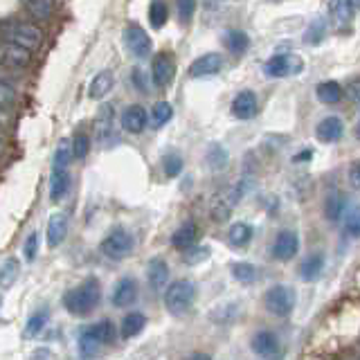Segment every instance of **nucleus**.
<instances>
[{"instance_id": "f257e3e1", "label": "nucleus", "mask_w": 360, "mask_h": 360, "mask_svg": "<svg viewBox=\"0 0 360 360\" xmlns=\"http://www.w3.org/2000/svg\"><path fill=\"white\" fill-rule=\"evenodd\" d=\"M101 300V286L97 279H86L84 284L75 286L63 295V304L68 313L72 315H88Z\"/></svg>"}, {"instance_id": "f03ea898", "label": "nucleus", "mask_w": 360, "mask_h": 360, "mask_svg": "<svg viewBox=\"0 0 360 360\" xmlns=\"http://www.w3.org/2000/svg\"><path fill=\"white\" fill-rule=\"evenodd\" d=\"M70 144L61 142L59 149L54 151L52 160V176H50V200L61 202L68 191H70V174H68V165H70Z\"/></svg>"}, {"instance_id": "7ed1b4c3", "label": "nucleus", "mask_w": 360, "mask_h": 360, "mask_svg": "<svg viewBox=\"0 0 360 360\" xmlns=\"http://www.w3.org/2000/svg\"><path fill=\"white\" fill-rule=\"evenodd\" d=\"M112 338H115V326H112L110 320H101L88 326L79 335V354L86 360H93L108 342H112Z\"/></svg>"}, {"instance_id": "20e7f679", "label": "nucleus", "mask_w": 360, "mask_h": 360, "mask_svg": "<svg viewBox=\"0 0 360 360\" xmlns=\"http://www.w3.org/2000/svg\"><path fill=\"white\" fill-rule=\"evenodd\" d=\"M0 39L18 45V48H25L30 52H37L43 43V34L34 22L18 20V22H7V25L0 27Z\"/></svg>"}, {"instance_id": "39448f33", "label": "nucleus", "mask_w": 360, "mask_h": 360, "mask_svg": "<svg viewBox=\"0 0 360 360\" xmlns=\"http://www.w3.org/2000/svg\"><path fill=\"white\" fill-rule=\"evenodd\" d=\"M196 300V284L191 279L174 281L172 286L165 290V307L169 313L183 315L191 309V304Z\"/></svg>"}, {"instance_id": "423d86ee", "label": "nucleus", "mask_w": 360, "mask_h": 360, "mask_svg": "<svg viewBox=\"0 0 360 360\" xmlns=\"http://www.w3.org/2000/svg\"><path fill=\"white\" fill-rule=\"evenodd\" d=\"M297 304V292L292 286L277 284L266 292V309L277 318H288Z\"/></svg>"}, {"instance_id": "0eeeda50", "label": "nucleus", "mask_w": 360, "mask_h": 360, "mask_svg": "<svg viewBox=\"0 0 360 360\" xmlns=\"http://www.w3.org/2000/svg\"><path fill=\"white\" fill-rule=\"evenodd\" d=\"M245 194L243 191V183H239V185H230V187H225V189H221L217 196L212 198V205H210V214H212V219L214 221H225L230 217V212H232V207L239 202V198Z\"/></svg>"}, {"instance_id": "6e6552de", "label": "nucleus", "mask_w": 360, "mask_h": 360, "mask_svg": "<svg viewBox=\"0 0 360 360\" xmlns=\"http://www.w3.org/2000/svg\"><path fill=\"white\" fill-rule=\"evenodd\" d=\"M133 236L131 232H127L124 228H115L112 232H108V236L101 241V252H104L108 259H124L133 252Z\"/></svg>"}, {"instance_id": "1a4fd4ad", "label": "nucleus", "mask_w": 360, "mask_h": 360, "mask_svg": "<svg viewBox=\"0 0 360 360\" xmlns=\"http://www.w3.org/2000/svg\"><path fill=\"white\" fill-rule=\"evenodd\" d=\"M122 39H124V45L129 48V52L133 56H138V59H144V56L151 54V48H153L151 37L146 34L142 25H138V22H129V25L124 27Z\"/></svg>"}, {"instance_id": "9d476101", "label": "nucleus", "mask_w": 360, "mask_h": 360, "mask_svg": "<svg viewBox=\"0 0 360 360\" xmlns=\"http://www.w3.org/2000/svg\"><path fill=\"white\" fill-rule=\"evenodd\" d=\"M300 70H302V59L295 54H275V56H270L264 65V72L275 79L297 75Z\"/></svg>"}, {"instance_id": "9b49d317", "label": "nucleus", "mask_w": 360, "mask_h": 360, "mask_svg": "<svg viewBox=\"0 0 360 360\" xmlns=\"http://www.w3.org/2000/svg\"><path fill=\"white\" fill-rule=\"evenodd\" d=\"M300 252V236L292 230H281L273 241V257L279 262H288Z\"/></svg>"}, {"instance_id": "f8f14e48", "label": "nucleus", "mask_w": 360, "mask_h": 360, "mask_svg": "<svg viewBox=\"0 0 360 360\" xmlns=\"http://www.w3.org/2000/svg\"><path fill=\"white\" fill-rule=\"evenodd\" d=\"M230 110H232V115H234L236 120H241V122L252 120V117L257 115V110H259L257 95L252 93V90H241V93L234 97Z\"/></svg>"}, {"instance_id": "ddd939ff", "label": "nucleus", "mask_w": 360, "mask_h": 360, "mask_svg": "<svg viewBox=\"0 0 360 360\" xmlns=\"http://www.w3.org/2000/svg\"><path fill=\"white\" fill-rule=\"evenodd\" d=\"M32 61V52L25 48H18L14 43L3 41L0 43V65L9 68H27Z\"/></svg>"}, {"instance_id": "4468645a", "label": "nucleus", "mask_w": 360, "mask_h": 360, "mask_svg": "<svg viewBox=\"0 0 360 360\" xmlns=\"http://www.w3.org/2000/svg\"><path fill=\"white\" fill-rule=\"evenodd\" d=\"M225 59L221 52H207L194 59V63L189 65V75L191 77H210V75H217L221 68H223Z\"/></svg>"}, {"instance_id": "2eb2a0df", "label": "nucleus", "mask_w": 360, "mask_h": 360, "mask_svg": "<svg viewBox=\"0 0 360 360\" xmlns=\"http://www.w3.org/2000/svg\"><path fill=\"white\" fill-rule=\"evenodd\" d=\"M342 133H345V124L340 117H335V115H329V117H324L318 122V127H315V135H318V140L324 142V144H333L342 138Z\"/></svg>"}, {"instance_id": "dca6fc26", "label": "nucleus", "mask_w": 360, "mask_h": 360, "mask_svg": "<svg viewBox=\"0 0 360 360\" xmlns=\"http://www.w3.org/2000/svg\"><path fill=\"white\" fill-rule=\"evenodd\" d=\"M112 304L115 307H131V304L138 300V281H135L133 277H122L115 288H112Z\"/></svg>"}, {"instance_id": "f3484780", "label": "nucleus", "mask_w": 360, "mask_h": 360, "mask_svg": "<svg viewBox=\"0 0 360 360\" xmlns=\"http://www.w3.org/2000/svg\"><path fill=\"white\" fill-rule=\"evenodd\" d=\"M146 124H149V115H146L144 106L131 104V106L124 108V112H122V127H124V131L142 133L146 129Z\"/></svg>"}, {"instance_id": "a211bd4d", "label": "nucleus", "mask_w": 360, "mask_h": 360, "mask_svg": "<svg viewBox=\"0 0 360 360\" xmlns=\"http://www.w3.org/2000/svg\"><path fill=\"white\" fill-rule=\"evenodd\" d=\"M176 72V63H174V56L172 54H158L153 59L151 65V75H153V84L155 86H167L169 82L174 79Z\"/></svg>"}, {"instance_id": "6ab92c4d", "label": "nucleus", "mask_w": 360, "mask_h": 360, "mask_svg": "<svg viewBox=\"0 0 360 360\" xmlns=\"http://www.w3.org/2000/svg\"><path fill=\"white\" fill-rule=\"evenodd\" d=\"M146 281L153 290H162L169 281V266L162 257H153L146 266Z\"/></svg>"}, {"instance_id": "aec40b11", "label": "nucleus", "mask_w": 360, "mask_h": 360, "mask_svg": "<svg viewBox=\"0 0 360 360\" xmlns=\"http://www.w3.org/2000/svg\"><path fill=\"white\" fill-rule=\"evenodd\" d=\"M112 120H115V110H112V106L110 104L101 106L95 117V138L99 144H106L108 138L112 135Z\"/></svg>"}, {"instance_id": "412c9836", "label": "nucleus", "mask_w": 360, "mask_h": 360, "mask_svg": "<svg viewBox=\"0 0 360 360\" xmlns=\"http://www.w3.org/2000/svg\"><path fill=\"white\" fill-rule=\"evenodd\" d=\"M65 236H68V217L61 212H56L48 221V245L50 248L61 245Z\"/></svg>"}, {"instance_id": "4be33fe9", "label": "nucleus", "mask_w": 360, "mask_h": 360, "mask_svg": "<svg viewBox=\"0 0 360 360\" xmlns=\"http://www.w3.org/2000/svg\"><path fill=\"white\" fill-rule=\"evenodd\" d=\"M250 347L257 356H275L279 349V340L273 331H259V333H255Z\"/></svg>"}, {"instance_id": "5701e85b", "label": "nucleus", "mask_w": 360, "mask_h": 360, "mask_svg": "<svg viewBox=\"0 0 360 360\" xmlns=\"http://www.w3.org/2000/svg\"><path fill=\"white\" fill-rule=\"evenodd\" d=\"M112 86H115V75H112L110 70H101L99 75H95V79L90 82L88 86V97L90 99H101L106 97Z\"/></svg>"}, {"instance_id": "b1692460", "label": "nucleus", "mask_w": 360, "mask_h": 360, "mask_svg": "<svg viewBox=\"0 0 360 360\" xmlns=\"http://www.w3.org/2000/svg\"><path fill=\"white\" fill-rule=\"evenodd\" d=\"M329 16L335 22V27H347L354 20L356 9L347 3V0H331L329 3Z\"/></svg>"}, {"instance_id": "393cba45", "label": "nucleus", "mask_w": 360, "mask_h": 360, "mask_svg": "<svg viewBox=\"0 0 360 360\" xmlns=\"http://www.w3.org/2000/svg\"><path fill=\"white\" fill-rule=\"evenodd\" d=\"M196 234H198L196 223L194 221H187V223H183L172 234V245L178 248V250H189V248L194 245V241H196Z\"/></svg>"}, {"instance_id": "a878e982", "label": "nucleus", "mask_w": 360, "mask_h": 360, "mask_svg": "<svg viewBox=\"0 0 360 360\" xmlns=\"http://www.w3.org/2000/svg\"><path fill=\"white\" fill-rule=\"evenodd\" d=\"M322 270H324V257L320 252H313V255H309L302 262V266H300V277L304 281H315V279L322 275Z\"/></svg>"}, {"instance_id": "bb28decb", "label": "nucleus", "mask_w": 360, "mask_h": 360, "mask_svg": "<svg viewBox=\"0 0 360 360\" xmlns=\"http://www.w3.org/2000/svg\"><path fill=\"white\" fill-rule=\"evenodd\" d=\"M315 95H318V99L322 101V104L326 106H335L338 101L342 99V88L338 82H320L318 88H315Z\"/></svg>"}, {"instance_id": "cd10ccee", "label": "nucleus", "mask_w": 360, "mask_h": 360, "mask_svg": "<svg viewBox=\"0 0 360 360\" xmlns=\"http://www.w3.org/2000/svg\"><path fill=\"white\" fill-rule=\"evenodd\" d=\"M324 214L329 221H340L345 214V196L338 189H331L324 198Z\"/></svg>"}, {"instance_id": "c85d7f7f", "label": "nucleus", "mask_w": 360, "mask_h": 360, "mask_svg": "<svg viewBox=\"0 0 360 360\" xmlns=\"http://www.w3.org/2000/svg\"><path fill=\"white\" fill-rule=\"evenodd\" d=\"M18 273H20V264L16 257H9L5 259L3 264H0V288H11L14 286V281L18 279Z\"/></svg>"}, {"instance_id": "c756f323", "label": "nucleus", "mask_w": 360, "mask_h": 360, "mask_svg": "<svg viewBox=\"0 0 360 360\" xmlns=\"http://www.w3.org/2000/svg\"><path fill=\"white\" fill-rule=\"evenodd\" d=\"M252 228L248 223H243V221H239V223H234V225H230V232H228V239H230V243L234 245V248H243V245H248L250 243V239H252Z\"/></svg>"}, {"instance_id": "7c9ffc66", "label": "nucleus", "mask_w": 360, "mask_h": 360, "mask_svg": "<svg viewBox=\"0 0 360 360\" xmlns=\"http://www.w3.org/2000/svg\"><path fill=\"white\" fill-rule=\"evenodd\" d=\"M144 326H146V318L142 313H129L127 318L122 320V338L124 340H127V338H135L144 331Z\"/></svg>"}, {"instance_id": "2f4dec72", "label": "nucleus", "mask_w": 360, "mask_h": 360, "mask_svg": "<svg viewBox=\"0 0 360 360\" xmlns=\"http://www.w3.org/2000/svg\"><path fill=\"white\" fill-rule=\"evenodd\" d=\"M223 41L230 48V52H234V54H243L248 50V43H250V41H248V34L241 32V30H228V32H225Z\"/></svg>"}, {"instance_id": "473e14b6", "label": "nucleus", "mask_w": 360, "mask_h": 360, "mask_svg": "<svg viewBox=\"0 0 360 360\" xmlns=\"http://www.w3.org/2000/svg\"><path fill=\"white\" fill-rule=\"evenodd\" d=\"M27 9L37 20H48L52 16L54 0H27Z\"/></svg>"}, {"instance_id": "72a5a7b5", "label": "nucleus", "mask_w": 360, "mask_h": 360, "mask_svg": "<svg viewBox=\"0 0 360 360\" xmlns=\"http://www.w3.org/2000/svg\"><path fill=\"white\" fill-rule=\"evenodd\" d=\"M174 117V108L172 104H167V101H158V104L153 106V112H151V124L155 129L165 127V124Z\"/></svg>"}, {"instance_id": "f704fd0d", "label": "nucleus", "mask_w": 360, "mask_h": 360, "mask_svg": "<svg viewBox=\"0 0 360 360\" xmlns=\"http://www.w3.org/2000/svg\"><path fill=\"white\" fill-rule=\"evenodd\" d=\"M232 277L236 281H241V284H250V281H255V277H257V268L248 262H236V264H232Z\"/></svg>"}, {"instance_id": "c9c22d12", "label": "nucleus", "mask_w": 360, "mask_h": 360, "mask_svg": "<svg viewBox=\"0 0 360 360\" xmlns=\"http://www.w3.org/2000/svg\"><path fill=\"white\" fill-rule=\"evenodd\" d=\"M167 18H169L167 5L162 3V0H153L151 7H149V22H151V27L160 30L167 22Z\"/></svg>"}, {"instance_id": "e433bc0d", "label": "nucleus", "mask_w": 360, "mask_h": 360, "mask_svg": "<svg viewBox=\"0 0 360 360\" xmlns=\"http://www.w3.org/2000/svg\"><path fill=\"white\" fill-rule=\"evenodd\" d=\"M48 320H50V313H48V311L34 313L32 318H30V322H27V326H25V335H27V338H37V335L45 329V324H48Z\"/></svg>"}, {"instance_id": "4c0bfd02", "label": "nucleus", "mask_w": 360, "mask_h": 360, "mask_svg": "<svg viewBox=\"0 0 360 360\" xmlns=\"http://www.w3.org/2000/svg\"><path fill=\"white\" fill-rule=\"evenodd\" d=\"M90 151V138L86 133H77L70 144V153L75 155V160H84Z\"/></svg>"}, {"instance_id": "58836bf2", "label": "nucleus", "mask_w": 360, "mask_h": 360, "mask_svg": "<svg viewBox=\"0 0 360 360\" xmlns=\"http://www.w3.org/2000/svg\"><path fill=\"white\" fill-rule=\"evenodd\" d=\"M207 162L212 169H223L225 162H228V151H225L221 144H212L207 151Z\"/></svg>"}, {"instance_id": "ea45409f", "label": "nucleus", "mask_w": 360, "mask_h": 360, "mask_svg": "<svg viewBox=\"0 0 360 360\" xmlns=\"http://www.w3.org/2000/svg\"><path fill=\"white\" fill-rule=\"evenodd\" d=\"M162 167H165V174L169 178H176L180 172H183V158L178 153H167L165 160H162Z\"/></svg>"}, {"instance_id": "a19ab883", "label": "nucleus", "mask_w": 360, "mask_h": 360, "mask_svg": "<svg viewBox=\"0 0 360 360\" xmlns=\"http://www.w3.org/2000/svg\"><path fill=\"white\" fill-rule=\"evenodd\" d=\"M16 90H14V86H9L7 82H3V79H0V108H11L16 104Z\"/></svg>"}, {"instance_id": "79ce46f5", "label": "nucleus", "mask_w": 360, "mask_h": 360, "mask_svg": "<svg viewBox=\"0 0 360 360\" xmlns=\"http://www.w3.org/2000/svg\"><path fill=\"white\" fill-rule=\"evenodd\" d=\"M39 243H41V234L39 232H32L25 241V248H22V252H25V259L27 262H34L39 255Z\"/></svg>"}, {"instance_id": "37998d69", "label": "nucleus", "mask_w": 360, "mask_h": 360, "mask_svg": "<svg viewBox=\"0 0 360 360\" xmlns=\"http://www.w3.org/2000/svg\"><path fill=\"white\" fill-rule=\"evenodd\" d=\"M176 5H178V16L180 20H189L191 16H194V11H196V0H176Z\"/></svg>"}, {"instance_id": "c03bdc74", "label": "nucleus", "mask_w": 360, "mask_h": 360, "mask_svg": "<svg viewBox=\"0 0 360 360\" xmlns=\"http://www.w3.org/2000/svg\"><path fill=\"white\" fill-rule=\"evenodd\" d=\"M342 219H345V225H347V230H349V234H358V230H360V223H358V210L356 207H352L349 212H345L342 214Z\"/></svg>"}, {"instance_id": "a18cd8bd", "label": "nucleus", "mask_w": 360, "mask_h": 360, "mask_svg": "<svg viewBox=\"0 0 360 360\" xmlns=\"http://www.w3.org/2000/svg\"><path fill=\"white\" fill-rule=\"evenodd\" d=\"M322 34H324V22H322V20H315L313 25H311V32H307V37H304V41H309V43H318Z\"/></svg>"}, {"instance_id": "49530a36", "label": "nucleus", "mask_w": 360, "mask_h": 360, "mask_svg": "<svg viewBox=\"0 0 360 360\" xmlns=\"http://www.w3.org/2000/svg\"><path fill=\"white\" fill-rule=\"evenodd\" d=\"M349 180H352V187L354 189L360 187V180H358V162H352V167H349Z\"/></svg>"}, {"instance_id": "de8ad7c7", "label": "nucleus", "mask_w": 360, "mask_h": 360, "mask_svg": "<svg viewBox=\"0 0 360 360\" xmlns=\"http://www.w3.org/2000/svg\"><path fill=\"white\" fill-rule=\"evenodd\" d=\"M133 82L138 90H146V77H142V70H135L133 72Z\"/></svg>"}, {"instance_id": "09e8293b", "label": "nucleus", "mask_w": 360, "mask_h": 360, "mask_svg": "<svg viewBox=\"0 0 360 360\" xmlns=\"http://www.w3.org/2000/svg\"><path fill=\"white\" fill-rule=\"evenodd\" d=\"M11 127V117L7 115V110L5 108H0V133H3L5 129Z\"/></svg>"}, {"instance_id": "8fccbe9b", "label": "nucleus", "mask_w": 360, "mask_h": 360, "mask_svg": "<svg viewBox=\"0 0 360 360\" xmlns=\"http://www.w3.org/2000/svg\"><path fill=\"white\" fill-rule=\"evenodd\" d=\"M32 360H50V352L48 349H37V352L32 354Z\"/></svg>"}, {"instance_id": "3c124183", "label": "nucleus", "mask_w": 360, "mask_h": 360, "mask_svg": "<svg viewBox=\"0 0 360 360\" xmlns=\"http://www.w3.org/2000/svg\"><path fill=\"white\" fill-rule=\"evenodd\" d=\"M311 155H313V151H311V149H307V151H300V153H297V158H295V162H302V160H311Z\"/></svg>"}, {"instance_id": "603ef678", "label": "nucleus", "mask_w": 360, "mask_h": 360, "mask_svg": "<svg viewBox=\"0 0 360 360\" xmlns=\"http://www.w3.org/2000/svg\"><path fill=\"white\" fill-rule=\"evenodd\" d=\"M349 95H352V101L356 104V101H358V84L356 82L352 84V88H349Z\"/></svg>"}, {"instance_id": "864d4df0", "label": "nucleus", "mask_w": 360, "mask_h": 360, "mask_svg": "<svg viewBox=\"0 0 360 360\" xmlns=\"http://www.w3.org/2000/svg\"><path fill=\"white\" fill-rule=\"evenodd\" d=\"M191 360H212V358H210V356H205V354H198V356H194Z\"/></svg>"}, {"instance_id": "5fc2aeb1", "label": "nucleus", "mask_w": 360, "mask_h": 360, "mask_svg": "<svg viewBox=\"0 0 360 360\" xmlns=\"http://www.w3.org/2000/svg\"><path fill=\"white\" fill-rule=\"evenodd\" d=\"M347 3H349V5H352L354 9H358V5H360V0H347Z\"/></svg>"}, {"instance_id": "6e6d98bb", "label": "nucleus", "mask_w": 360, "mask_h": 360, "mask_svg": "<svg viewBox=\"0 0 360 360\" xmlns=\"http://www.w3.org/2000/svg\"><path fill=\"white\" fill-rule=\"evenodd\" d=\"M3 151H5V142H3V138H0V158H3Z\"/></svg>"}, {"instance_id": "4d7b16f0", "label": "nucleus", "mask_w": 360, "mask_h": 360, "mask_svg": "<svg viewBox=\"0 0 360 360\" xmlns=\"http://www.w3.org/2000/svg\"><path fill=\"white\" fill-rule=\"evenodd\" d=\"M275 360H281V356H277V358H275Z\"/></svg>"}]
</instances>
